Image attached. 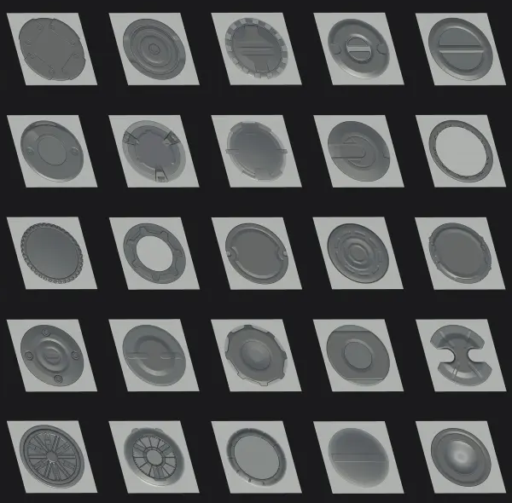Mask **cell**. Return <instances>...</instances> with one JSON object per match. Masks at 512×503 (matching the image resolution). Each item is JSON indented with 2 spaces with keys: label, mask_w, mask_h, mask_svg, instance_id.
<instances>
[{
  "label": "cell",
  "mask_w": 512,
  "mask_h": 503,
  "mask_svg": "<svg viewBox=\"0 0 512 503\" xmlns=\"http://www.w3.org/2000/svg\"><path fill=\"white\" fill-rule=\"evenodd\" d=\"M430 344L453 353L451 362H440L437 367L438 372L452 383L472 387L483 384L490 377L492 368L487 362L473 361L469 357L471 350L482 349L485 344L472 329L455 324L443 326L433 333Z\"/></svg>",
  "instance_id": "d4e9b609"
},
{
  "label": "cell",
  "mask_w": 512,
  "mask_h": 503,
  "mask_svg": "<svg viewBox=\"0 0 512 503\" xmlns=\"http://www.w3.org/2000/svg\"><path fill=\"white\" fill-rule=\"evenodd\" d=\"M327 253L334 268L356 283H376L389 269V253L384 242L361 224L336 226L328 236Z\"/></svg>",
  "instance_id": "ac0fdd59"
},
{
  "label": "cell",
  "mask_w": 512,
  "mask_h": 503,
  "mask_svg": "<svg viewBox=\"0 0 512 503\" xmlns=\"http://www.w3.org/2000/svg\"><path fill=\"white\" fill-rule=\"evenodd\" d=\"M20 353L29 372L51 386H70L84 371V356L78 343L52 325L29 328L21 339Z\"/></svg>",
  "instance_id": "52a82bcc"
},
{
  "label": "cell",
  "mask_w": 512,
  "mask_h": 503,
  "mask_svg": "<svg viewBox=\"0 0 512 503\" xmlns=\"http://www.w3.org/2000/svg\"><path fill=\"white\" fill-rule=\"evenodd\" d=\"M328 458L334 471L346 482L373 488L387 478L390 461L381 442L359 428H343L328 443Z\"/></svg>",
  "instance_id": "ffe728a7"
},
{
  "label": "cell",
  "mask_w": 512,
  "mask_h": 503,
  "mask_svg": "<svg viewBox=\"0 0 512 503\" xmlns=\"http://www.w3.org/2000/svg\"><path fill=\"white\" fill-rule=\"evenodd\" d=\"M334 165L347 177L364 183L383 178L391 163L384 138L371 126L355 120L336 124L327 138Z\"/></svg>",
  "instance_id": "4fadbf2b"
},
{
  "label": "cell",
  "mask_w": 512,
  "mask_h": 503,
  "mask_svg": "<svg viewBox=\"0 0 512 503\" xmlns=\"http://www.w3.org/2000/svg\"><path fill=\"white\" fill-rule=\"evenodd\" d=\"M326 354L342 379L359 386L380 384L390 370L386 346L362 326L346 324L334 329L327 338Z\"/></svg>",
  "instance_id": "ba28073f"
},
{
  "label": "cell",
  "mask_w": 512,
  "mask_h": 503,
  "mask_svg": "<svg viewBox=\"0 0 512 503\" xmlns=\"http://www.w3.org/2000/svg\"><path fill=\"white\" fill-rule=\"evenodd\" d=\"M430 156L448 177L465 184L485 179L494 154L484 134L472 124L449 119L436 124L428 139Z\"/></svg>",
  "instance_id": "277c9868"
},
{
  "label": "cell",
  "mask_w": 512,
  "mask_h": 503,
  "mask_svg": "<svg viewBox=\"0 0 512 503\" xmlns=\"http://www.w3.org/2000/svg\"><path fill=\"white\" fill-rule=\"evenodd\" d=\"M123 49L130 64L148 78L165 81L184 69L182 40L167 24L150 18L131 22L123 34Z\"/></svg>",
  "instance_id": "8fae6325"
},
{
  "label": "cell",
  "mask_w": 512,
  "mask_h": 503,
  "mask_svg": "<svg viewBox=\"0 0 512 503\" xmlns=\"http://www.w3.org/2000/svg\"><path fill=\"white\" fill-rule=\"evenodd\" d=\"M224 353L237 375L260 386H268L285 376L287 354L269 331L251 324L231 330Z\"/></svg>",
  "instance_id": "d6986e66"
},
{
  "label": "cell",
  "mask_w": 512,
  "mask_h": 503,
  "mask_svg": "<svg viewBox=\"0 0 512 503\" xmlns=\"http://www.w3.org/2000/svg\"><path fill=\"white\" fill-rule=\"evenodd\" d=\"M431 459L445 479L466 488L484 483L492 469L484 443L473 433L455 427L443 429L433 437Z\"/></svg>",
  "instance_id": "44dd1931"
},
{
  "label": "cell",
  "mask_w": 512,
  "mask_h": 503,
  "mask_svg": "<svg viewBox=\"0 0 512 503\" xmlns=\"http://www.w3.org/2000/svg\"><path fill=\"white\" fill-rule=\"evenodd\" d=\"M19 455L33 478L53 488H71L84 474L85 460L79 445L67 432L52 425L26 430L19 442Z\"/></svg>",
  "instance_id": "3957f363"
},
{
  "label": "cell",
  "mask_w": 512,
  "mask_h": 503,
  "mask_svg": "<svg viewBox=\"0 0 512 503\" xmlns=\"http://www.w3.org/2000/svg\"><path fill=\"white\" fill-rule=\"evenodd\" d=\"M232 469L247 482L269 487L279 483L287 470V459L280 444L257 428L232 433L226 445Z\"/></svg>",
  "instance_id": "cb8c5ba5"
},
{
  "label": "cell",
  "mask_w": 512,
  "mask_h": 503,
  "mask_svg": "<svg viewBox=\"0 0 512 503\" xmlns=\"http://www.w3.org/2000/svg\"><path fill=\"white\" fill-rule=\"evenodd\" d=\"M428 250L437 270L454 282L474 284L492 269V255L484 238L461 223H444L429 236Z\"/></svg>",
  "instance_id": "7c38bea8"
},
{
  "label": "cell",
  "mask_w": 512,
  "mask_h": 503,
  "mask_svg": "<svg viewBox=\"0 0 512 503\" xmlns=\"http://www.w3.org/2000/svg\"><path fill=\"white\" fill-rule=\"evenodd\" d=\"M18 41L26 65L45 80H74L85 68V52L79 35L60 19H29L21 26Z\"/></svg>",
  "instance_id": "6da1fadb"
},
{
  "label": "cell",
  "mask_w": 512,
  "mask_h": 503,
  "mask_svg": "<svg viewBox=\"0 0 512 503\" xmlns=\"http://www.w3.org/2000/svg\"><path fill=\"white\" fill-rule=\"evenodd\" d=\"M20 150L26 164L50 180L72 181L84 166L80 142L68 128L54 121L30 123L21 134Z\"/></svg>",
  "instance_id": "9c48e42d"
},
{
  "label": "cell",
  "mask_w": 512,
  "mask_h": 503,
  "mask_svg": "<svg viewBox=\"0 0 512 503\" xmlns=\"http://www.w3.org/2000/svg\"><path fill=\"white\" fill-rule=\"evenodd\" d=\"M225 252L233 269L246 280L262 285L280 281L289 266L282 240L257 223H241L227 234Z\"/></svg>",
  "instance_id": "30bf717a"
},
{
  "label": "cell",
  "mask_w": 512,
  "mask_h": 503,
  "mask_svg": "<svg viewBox=\"0 0 512 503\" xmlns=\"http://www.w3.org/2000/svg\"><path fill=\"white\" fill-rule=\"evenodd\" d=\"M123 154L140 176L157 183H169L183 173L186 153L178 136L167 126L152 120L132 123L122 138Z\"/></svg>",
  "instance_id": "5b68a950"
},
{
  "label": "cell",
  "mask_w": 512,
  "mask_h": 503,
  "mask_svg": "<svg viewBox=\"0 0 512 503\" xmlns=\"http://www.w3.org/2000/svg\"><path fill=\"white\" fill-rule=\"evenodd\" d=\"M123 453L130 470L149 484L169 486L183 476V453L174 439L159 428L132 429Z\"/></svg>",
  "instance_id": "603a6c76"
},
{
  "label": "cell",
  "mask_w": 512,
  "mask_h": 503,
  "mask_svg": "<svg viewBox=\"0 0 512 503\" xmlns=\"http://www.w3.org/2000/svg\"><path fill=\"white\" fill-rule=\"evenodd\" d=\"M22 257L29 269L41 279L65 284L81 273L84 257L75 237L53 223H35L23 233Z\"/></svg>",
  "instance_id": "2e32d148"
},
{
  "label": "cell",
  "mask_w": 512,
  "mask_h": 503,
  "mask_svg": "<svg viewBox=\"0 0 512 503\" xmlns=\"http://www.w3.org/2000/svg\"><path fill=\"white\" fill-rule=\"evenodd\" d=\"M326 43L333 62L353 76L376 79L390 65L391 53L386 39L364 20L337 21L329 29Z\"/></svg>",
  "instance_id": "e0dca14e"
},
{
  "label": "cell",
  "mask_w": 512,
  "mask_h": 503,
  "mask_svg": "<svg viewBox=\"0 0 512 503\" xmlns=\"http://www.w3.org/2000/svg\"><path fill=\"white\" fill-rule=\"evenodd\" d=\"M123 253L131 269L146 281L170 284L183 275L186 254L177 237L154 223L131 227L123 239Z\"/></svg>",
  "instance_id": "9a60e30c"
},
{
  "label": "cell",
  "mask_w": 512,
  "mask_h": 503,
  "mask_svg": "<svg viewBox=\"0 0 512 503\" xmlns=\"http://www.w3.org/2000/svg\"><path fill=\"white\" fill-rule=\"evenodd\" d=\"M226 153L234 166L259 181H275L286 167L287 150L279 137L266 125L241 121L230 129Z\"/></svg>",
  "instance_id": "7402d4cb"
},
{
  "label": "cell",
  "mask_w": 512,
  "mask_h": 503,
  "mask_svg": "<svg viewBox=\"0 0 512 503\" xmlns=\"http://www.w3.org/2000/svg\"><path fill=\"white\" fill-rule=\"evenodd\" d=\"M429 53L437 66L461 81H476L491 70L494 53L484 32L459 17H445L433 24L427 37Z\"/></svg>",
  "instance_id": "7a4b0ae2"
},
{
  "label": "cell",
  "mask_w": 512,
  "mask_h": 503,
  "mask_svg": "<svg viewBox=\"0 0 512 503\" xmlns=\"http://www.w3.org/2000/svg\"><path fill=\"white\" fill-rule=\"evenodd\" d=\"M122 353L132 373L153 386L174 385L186 370V356L178 340L155 325L131 328L124 336Z\"/></svg>",
  "instance_id": "8992f818"
},
{
  "label": "cell",
  "mask_w": 512,
  "mask_h": 503,
  "mask_svg": "<svg viewBox=\"0 0 512 503\" xmlns=\"http://www.w3.org/2000/svg\"><path fill=\"white\" fill-rule=\"evenodd\" d=\"M225 48L241 72L258 79L276 78L288 64V49L282 36L257 18L234 21L226 31Z\"/></svg>",
  "instance_id": "5bb4252c"
}]
</instances>
